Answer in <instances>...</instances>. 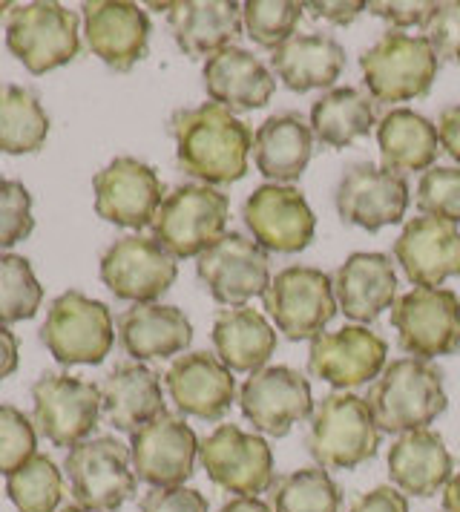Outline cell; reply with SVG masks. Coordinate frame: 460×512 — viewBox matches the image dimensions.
<instances>
[{"label":"cell","instance_id":"obj_1","mask_svg":"<svg viewBox=\"0 0 460 512\" xmlns=\"http://www.w3.org/2000/svg\"><path fill=\"white\" fill-rule=\"evenodd\" d=\"M170 136L179 167L202 185H233L248 173L251 127L216 101L176 110L170 116Z\"/></svg>","mask_w":460,"mask_h":512},{"label":"cell","instance_id":"obj_2","mask_svg":"<svg viewBox=\"0 0 460 512\" xmlns=\"http://www.w3.org/2000/svg\"><path fill=\"white\" fill-rule=\"evenodd\" d=\"M366 403L380 432L406 435L429 429V423L446 412L449 397L437 366L417 357H403L389 363L374 380Z\"/></svg>","mask_w":460,"mask_h":512},{"label":"cell","instance_id":"obj_3","mask_svg":"<svg viewBox=\"0 0 460 512\" xmlns=\"http://www.w3.org/2000/svg\"><path fill=\"white\" fill-rule=\"evenodd\" d=\"M305 446L322 469H354L371 461L380 446V429L366 397L351 392L322 397Z\"/></svg>","mask_w":460,"mask_h":512},{"label":"cell","instance_id":"obj_4","mask_svg":"<svg viewBox=\"0 0 460 512\" xmlns=\"http://www.w3.org/2000/svg\"><path fill=\"white\" fill-rule=\"evenodd\" d=\"M230 199L210 185H179L170 190L153 219V239L176 259L205 254L228 225Z\"/></svg>","mask_w":460,"mask_h":512},{"label":"cell","instance_id":"obj_5","mask_svg":"<svg viewBox=\"0 0 460 512\" xmlns=\"http://www.w3.org/2000/svg\"><path fill=\"white\" fill-rule=\"evenodd\" d=\"M6 49L32 75L58 70L81 52L78 15L61 3H18L6 15Z\"/></svg>","mask_w":460,"mask_h":512},{"label":"cell","instance_id":"obj_6","mask_svg":"<svg viewBox=\"0 0 460 512\" xmlns=\"http://www.w3.org/2000/svg\"><path fill=\"white\" fill-rule=\"evenodd\" d=\"M41 343L61 366H98L113 351V314L101 300L64 291L46 311Z\"/></svg>","mask_w":460,"mask_h":512},{"label":"cell","instance_id":"obj_7","mask_svg":"<svg viewBox=\"0 0 460 512\" xmlns=\"http://www.w3.org/2000/svg\"><path fill=\"white\" fill-rule=\"evenodd\" d=\"M360 70L374 101H412L432 90L437 78V52L426 38L394 29L360 55Z\"/></svg>","mask_w":460,"mask_h":512},{"label":"cell","instance_id":"obj_8","mask_svg":"<svg viewBox=\"0 0 460 512\" xmlns=\"http://www.w3.org/2000/svg\"><path fill=\"white\" fill-rule=\"evenodd\" d=\"M64 469L72 498L87 512H118L136 495V469L130 446L110 435L72 446Z\"/></svg>","mask_w":460,"mask_h":512},{"label":"cell","instance_id":"obj_9","mask_svg":"<svg viewBox=\"0 0 460 512\" xmlns=\"http://www.w3.org/2000/svg\"><path fill=\"white\" fill-rule=\"evenodd\" d=\"M101 415V386L90 380L46 372L32 383V420L52 446L72 449L90 441Z\"/></svg>","mask_w":460,"mask_h":512},{"label":"cell","instance_id":"obj_10","mask_svg":"<svg viewBox=\"0 0 460 512\" xmlns=\"http://www.w3.org/2000/svg\"><path fill=\"white\" fill-rule=\"evenodd\" d=\"M265 308L288 340H314L337 314L334 277L320 268L291 265L276 274L265 291Z\"/></svg>","mask_w":460,"mask_h":512},{"label":"cell","instance_id":"obj_11","mask_svg":"<svg viewBox=\"0 0 460 512\" xmlns=\"http://www.w3.org/2000/svg\"><path fill=\"white\" fill-rule=\"evenodd\" d=\"M400 349L435 360L460 349V297L449 288H412L391 308Z\"/></svg>","mask_w":460,"mask_h":512},{"label":"cell","instance_id":"obj_12","mask_svg":"<svg viewBox=\"0 0 460 512\" xmlns=\"http://www.w3.org/2000/svg\"><path fill=\"white\" fill-rule=\"evenodd\" d=\"M101 282L124 303H156L179 277L176 256L167 254L153 236H121L101 256Z\"/></svg>","mask_w":460,"mask_h":512},{"label":"cell","instance_id":"obj_13","mask_svg":"<svg viewBox=\"0 0 460 512\" xmlns=\"http://www.w3.org/2000/svg\"><path fill=\"white\" fill-rule=\"evenodd\" d=\"M196 277L216 303L236 308L253 297H265L271 285V259L262 245L233 231L196 259Z\"/></svg>","mask_w":460,"mask_h":512},{"label":"cell","instance_id":"obj_14","mask_svg":"<svg viewBox=\"0 0 460 512\" xmlns=\"http://www.w3.org/2000/svg\"><path fill=\"white\" fill-rule=\"evenodd\" d=\"M199 461L207 469V478L233 495H259L274 484L271 446L233 423L216 426L199 441Z\"/></svg>","mask_w":460,"mask_h":512},{"label":"cell","instance_id":"obj_15","mask_svg":"<svg viewBox=\"0 0 460 512\" xmlns=\"http://www.w3.org/2000/svg\"><path fill=\"white\" fill-rule=\"evenodd\" d=\"M130 458L138 481L153 489L184 487L199 458V438L187 420L164 412L130 435Z\"/></svg>","mask_w":460,"mask_h":512},{"label":"cell","instance_id":"obj_16","mask_svg":"<svg viewBox=\"0 0 460 512\" xmlns=\"http://www.w3.org/2000/svg\"><path fill=\"white\" fill-rule=\"evenodd\" d=\"M95 190V213L118 228L141 231L153 225L164 187L150 164L138 162L133 156H118L92 179Z\"/></svg>","mask_w":460,"mask_h":512},{"label":"cell","instance_id":"obj_17","mask_svg":"<svg viewBox=\"0 0 460 512\" xmlns=\"http://www.w3.org/2000/svg\"><path fill=\"white\" fill-rule=\"evenodd\" d=\"M242 219L253 242L276 254L305 251L317 231V216L305 193L294 185L256 187L242 208Z\"/></svg>","mask_w":460,"mask_h":512},{"label":"cell","instance_id":"obj_18","mask_svg":"<svg viewBox=\"0 0 460 512\" xmlns=\"http://www.w3.org/2000/svg\"><path fill=\"white\" fill-rule=\"evenodd\" d=\"M334 205L345 225L380 231L397 225L409 208V185L400 173L380 164H351L334 190Z\"/></svg>","mask_w":460,"mask_h":512},{"label":"cell","instance_id":"obj_19","mask_svg":"<svg viewBox=\"0 0 460 512\" xmlns=\"http://www.w3.org/2000/svg\"><path fill=\"white\" fill-rule=\"evenodd\" d=\"M242 415L271 438H282L294 429V423L314 412L308 377L288 366H268L251 374L239 389Z\"/></svg>","mask_w":460,"mask_h":512},{"label":"cell","instance_id":"obj_20","mask_svg":"<svg viewBox=\"0 0 460 512\" xmlns=\"http://www.w3.org/2000/svg\"><path fill=\"white\" fill-rule=\"evenodd\" d=\"M389 346L380 334L366 326H345L340 331H322L311 340L308 369L334 389L366 386L386 369Z\"/></svg>","mask_w":460,"mask_h":512},{"label":"cell","instance_id":"obj_21","mask_svg":"<svg viewBox=\"0 0 460 512\" xmlns=\"http://www.w3.org/2000/svg\"><path fill=\"white\" fill-rule=\"evenodd\" d=\"M84 38L110 70L130 72L150 47V18L138 3L92 0L81 6Z\"/></svg>","mask_w":460,"mask_h":512},{"label":"cell","instance_id":"obj_22","mask_svg":"<svg viewBox=\"0 0 460 512\" xmlns=\"http://www.w3.org/2000/svg\"><path fill=\"white\" fill-rule=\"evenodd\" d=\"M164 383L176 409L190 418H225L236 400L233 372L210 351L179 354L164 374Z\"/></svg>","mask_w":460,"mask_h":512},{"label":"cell","instance_id":"obj_23","mask_svg":"<svg viewBox=\"0 0 460 512\" xmlns=\"http://www.w3.org/2000/svg\"><path fill=\"white\" fill-rule=\"evenodd\" d=\"M394 259L417 288H437L460 277L458 225L435 216H414L394 242Z\"/></svg>","mask_w":460,"mask_h":512},{"label":"cell","instance_id":"obj_24","mask_svg":"<svg viewBox=\"0 0 460 512\" xmlns=\"http://www.w3.org/2000/svg\"><path fill=\"white\" fill-rule=\"evenodd\" d=\"M205 90L210 101L228 107L230 113H248L265 107L276 93L274 72L268 70L253 52L228 47L205 61Z\"/></svg>","mask_w":460,"mask_h":512},{"label":"cell","instance_id":"obj_25","mask_svg":"<svg viewBox=\"0 0 460 512\" xmlns=\"http://www.w3.org/2000/svg\"><path fill=\"white\" fill-rule=\"evenodd\" d=\"M334 297L348 320L374 323L397 303V271L386 254H351L334 274Z\"/></svg>","mask_w":460,"mask_h":512},{"label":"cell","instance_id":"obj_26","mask_svg":"<svg viewBox=\"0 0 460 512\" xmlns=\"http://www.w3.org/2000/svg\"><path fill=\"white\" fill-rule=\"evenodd\" d=\"M167 24L173 32V41L184 55H216L222 49L233 47V41L242 35V6L233 0H184L167 3Z\"/></svg>","mask_w":460,"mask_h":512},{"label":"cell","instance_id":"obj_27","mask_svg":"<svg viewBox=\"0 0 460 512\" xmlns=\"http://www.w3.org/2000/svg\"><path fill=\"white\" fill-rule=\"evenodd\" d=\"M314 156L311 124L299 113H276L253 133V162L274 185H291L308 170Z\"/></svg>","mask_w":460,"mask_h":512},{"label":"cell","instance_id":"obj_28","mask_svg":"<svg viewBox=\"0 0 460 512\" xmlns=\"http://www.w3.org/2000/svg\"><path fill=\"white\" fill-rule=\"evenodd\" d=\"M118 340L136 363L164 360L190 346L193 326L176 305H133L118 317Z\"/></svg>","mask_w":460,"mask_h":512},{"label":"cell","instance_id":"obj_29","mask_svg":"<svg viewBox=\"0 0 460 512\" xmlns=\"http://www.w3.org/2000/svg\"><path fill=\"white\" fill-rule=\"evenodd\" d=\"M101 409L118 432H138L150 420L161 418L164 392L159 374L144 363H121L101 383Z\"/></svg>","mask_w":460,"mask_h":512},{"label":"cell","instance_id":"obj_30","mask_svg":"<svg viewBox=\"0 0 460 512\" xmlns=\"http://www.w3.org/2000/svg\"><path fill=\"white\" fill-rule=\"evenodd\" d=\"M389 478L400 492L432 498L452 481V455L435 429L400 435L389 449Z\"/></svg>","mask_w":460,"mask_h":512},{"label":"cell","instance_id":"obj_31","mask_svg":"<svg viewBox=\"0 0 460 512\" xmlns=\"http://www.w3.org/2000/svg\"><path fill=\"white\" fill-rule=\"evenodd\" d=\"M216 357L230 372L256 374L265 369L276 349V331L271 323L248 305L225 308L213 320Z\"/></svg>","mask_w":460,"mask_h":512},{"label":"cell","instance_id":"obj_32","mask_svg":"<svg viewBox=\"0 0 460 512\" xmlns=\"http://www.w3.org/2000/svg\"><path fill=\"white\" fill-rule=\"evenodd\" d=\"M276 78L294 93L331 87L345 70V49L331 35H294L271 55Z\"/></svg>","mask_w":460,"mask_h":512},{"label":"cell","instance_id":"obj_33","mask_svg":"<svg viewBox=\"0 0 460 512\" xmlns=\"http://www.w3.org/2000/svg\"><path fill=\"white\" fill-rule=\"evenodd\" d=\"M377 144L383 167L400 173H420L432 167L440 153L437 124L409 107H397L377 124Z\"/></svg>","mask_w":460,"mask_h":512},{"label":"cell","instance_id":"obj_34","mask_svg":"<svg viewBox=\"0 0 460 512\" xmlns=\"http://www.w3.org/2000/svg\"><path fill=\"white\" fill-rule=\"evenodd\" d=\"M374 101L371 95L360 93L354 87H337L320 95L311 107V133L314 139L343 150L351 141L366 139L368 133L374 130Z\"/></svg>","mask_w":460,"mask_h":512},{"label":"cell","instance_id":"obj_35","mask_svg":"<svg viewBox=\"0 0 460 512\" xmlns=\"http://www.w3.org/2000/svg\"><path fill=\"white\" fill-rule=\"evenodd\" d=\"M49 136V116L38 95L18 84L0 87V153H38Z\"/></svg>","mask_w":460,"mask_h":512},{"label":"cell","instance_id":"obj_36","mask_svg":"<svg viewBox=\"0 0 460 512\" xmlns=\"http://www.w3.org/2000/svg\"><path fill=\"white\" fill-rule=\"evenodd\" d=\"M274 512H340L343 487L322 466H305L274 484Z\"/></svg>","mask_w":460,"mask_h":512},{"label":"cell","instance_id":"obj_37","mask_svg":"<svg viewBox=\"0 0 460 512\" xmlns=\"http://www.w3.org/2000/svg\"><path fill=\"white\" fill-rule=\"evenodd\" d=\"M6 495L18 512H55L64 498V475L49 455L38 452L6 478Z\"/></svg>","mask_w":460,"mask_h":512},{"label":"cell","instance_id":"obj_38","mask_svg":"<svg viewBox=\"0 0 460 512\" xmlns=\"http://www.w3.org/2000/svg\"><path fill=\"white\" fill-rule=\"evenodd\" d=\"M44 305V285L32 262L21 254L0 251V326L32 320Z\"/></svg>","mask_w":460,"mask_h":512},{"label":"cell","instance_id":"obj_39","mask_svg":"<svg viewBox=\"0 0 460 512\" xmlns=\"http://www.w3.org/2000/svg\"><path fill=\"white\" fill-rule=\"evenodd\" d=\"M305 15V3L299 0H248L242 3V26L253 44L276 49L288 44Z\"/></svg>","mask_w":460,"mask_h":512},{"label":"cell","instance_id":"obj_40","mask_svg":"<svg viewBox=\"0 0 460 512\" xmlns=\"http://www.w3.org/2000/svg\"><path fill=\"white\" fill-rule=\"evenodd\" d=\"M417 210L443 222H460V167H429L417 185Z\"/></svg>","mask_w":460,"mask_h":512},{"label":"cell","instance_id":"obj_41","mask_svg":"<svg viewBox=\"0 0 460 512\" xmlns=\"http://www.w3.org/2000/svg\"><path fill=\"white\" fill-rule=\"evenodd\" d=\"M38 432L35 423L23 415L18 406H0V475H12L29 458L38 455Z\"/></svg>","mask_w":460,"mask_h":512},{"label":"cell","instance_id":"obj_42","mask_svg":"<svg viewBox=\"0 0 460 512\" xmlns=\"http://www.w3.org/2000/svg\"><path fill=\"white\" fill-rule=\"evenodd\" d=\"M32 231V193L18 179H0V251H9Z\"/></svg>","mask_w":460,"mask_h":512},{"label":"cell","instance_id":"obj_43","mask_svg":"<svg viewBox=\"0 0 460 512\" xmlns=\"http://www.w3.org/2000/svg\"><path fill=\"white\" fill-rule=\"evenodd\" d=\"M426 41L432 44L437 58L460 61V0L437 3L435 15L426 24Z\"/></svg>","mask_w":460,"mask_h":512},{"label":"cell","instance_id":"obj_44","mask_svg":"<svg viewBox=\"0 0 460 512\" xmlns=\"http://www.w3.org/2000/svg\"><path fill=\"white\" fill-rule=\"evenodd\" d=\"M141 512H210V504L199 489L164 487L141 498Z\"/></svg>","mask_w":460,"mask_h":512},{"label":"cell","instance_id":"obj_45","mask_svg":"<svg viewBox=\"0 0 460 512\" xmlns=\"http://www.w3.org/2000/svg\"><path fill=\"white\" fill-rule=\"evenodd\" d=\"M437 3H429V0H409V3H394V0H377V3H368V12L374 18H383L389 21L391 26L397 29H406V26H426L429 18L435 15Z\"/></svg>","mask_w":460,"mask_h":512},{"label":"cell","instance_id":"obj_46","mask_svg":"<svg viewBox=\"0 0 460 512\" xmlns=\"http://www.w3.org/2000/svg\"><path fill=\"white\" fill-rule=\"evenodd\" d=\"M305 12L317 21L348 26L354 24L363 12H368V3L360 0H320V3H305Z\"/></svg>","mask_w":460,"mask_h":512},{"label":"cell","instance_id":"obj_47","mask_svg":"<svg viewBox=\"0 0 460 512\" xmlns=\"http://www.w3.org/2000/svg\"><path fill=\"white\" fill-rule=\"evenodd\" d=\"M348 512H409V501L397 487H374L363 492Z\"/></svg>","mask_w":460,"mask_h":512},{"label":"cell","instance_id":"obj_48","mask_svg":"<svg viewBox=\"0 0 460 512\" xmlns=\"http://www.w3.org/2000/svg\"><path fill=\"white\" fill-rule=\"evenodd\" d=\"M437 136H440L443 150L455 162H460V101L440 113V118H437Z\"/></svg>","mask_w":460,"mask_h":512},{"label":"cell","instance_id":"obj_49","mask_svg":"<svg viewBox=\"0 0 460 512\" xmlns=\"http://www.w3.org/2000/svg\"><path fill=\"white\" fill-rule=\"evenodd\" d=\"M18 363H21V343H18L15 331L0 326V383L9 374L18 372Z\"/></svg>","mask_w":460,"mask_h":512},{"label":"cell","instance_id":"obj_50","mask_svg":"<svg viewBox=\"0 0 460 512\" xmlns=\"http://www.w3.org/2000/svg\"><path fill=\"white\" fill-rule=\"evenodd\" d=\"M219 512H274V507H268V504H265L262 498H256V495H236V498H230L228 504Z\"/></svg>","mask_w":460,"mask_h":512},{"label":"cell","instance_id":"obj_51","mask_svg":"<svg viewBox=\"0 0 460 512\" xmlns=\"http://www.w3.org/2000/svg\"><path fill=\"white\" fill-rule=\"evenodd\" d=\"M443 512H460V472L443 489Z\"/></svg>","mask_w":460,"mask_h":512},{"label":"cell","instance_id":"obj_52","mask_svg":"<svg viewBox=\"0 0 460 512\" xmlns=\"http://www.w3.org/2000/svg\"><path fill=\"white\" fill-rule=\"evenodd\" d=\"M61 512H87V510H84V507H64Z\"/></svg>","mask_w":460,"mask_h":512},{"label":"cell","instance_id":"obj_53","mask_svg":"<svg viewBox=\"0 0 460 512\" xmlns=\"http://www.w3.org/2000/svg\"><path fill=\"white\" fill-rule=\"evenodd\" d=\"M3 9H12V3H0V12H3Z\"/></svg>","mask_w":460,"mask_h":512}]
</instances>
